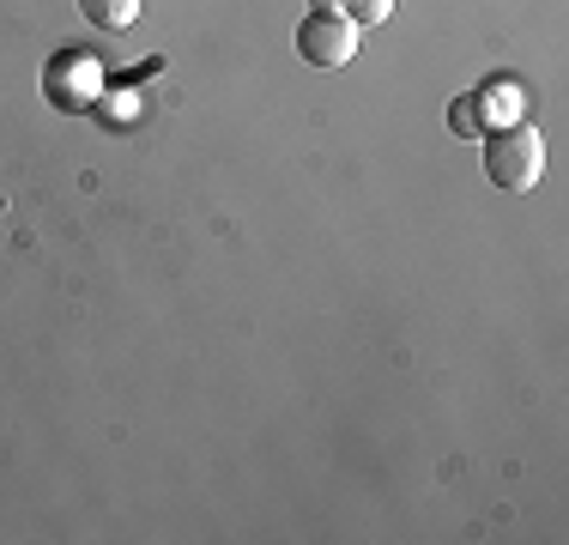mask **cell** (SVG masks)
<instances>
[{"label":"cell","mask_w":569,"mask_h":545,"mask_svg":"<svg viewBox=\"0 0 569 545\" xmlns=\"http://www.w3.org/2000/svg\"><path fill=\"white\" fill-rule=\"evenodd\" d=\"M479 146H485V176H491L503 195H533L539 170H546V146H539V133L527 128V121L479 133Z\"/></svg>","instance_id":"obj_1"},{"label":"cell","mask_w":569,"mask_h":545,"mask_svg":"<svg viewBox=\"0 0 569 545\" xmlns=\"http://www.w3.org/2000/svg\"><path fill=\"white\" fill-rule=\"evenodd\" d=\"M449 128L460 133V140H479V133H491V98H485V91H467V98H455Z\"/></svg>","instance_id":"obj_3"},{"label":"cell","mask_w":569,"mask_h":545,"mask_svg":"<svg viewBox=\"0 0 569 545\" xmlns=\"http://www.w3.org/2000/svg\"><path fill=\"white\" fill-rule=\"evenodd\" d=\"M340 12H346L351 24H388L395 0H340Z\"/></svg>","instance_id":"obj_5"},{"label":"cell","mask_w":569,"mask_h":545,"mask_svg":"<svg viewBox=\"0 0 569 545\" xmlns=\"http://www.w3.org/2000/svg\"><path fill=\"white\" fill-rule=\"evenodd\" d=\"M316 12H340V0H316Z\"/></svg>","instance_id":"obj_6"},{"label":"cell","mask_w":569,"mask_h":545,"mask_svg":"<svg viewBox=\"0 0 569 545\" xmlns=\"http://www.w3.org/2000/svg\"><path fill=\"white\" fill-rule=\"evenodd\" d=\"M79 12H86L98 31H128V24L140 19V0H79Z\"/></svg>","instance_id":"obj_4"},{"label":"cell","mask_w":569,"mask_h":545,"mask_svg":"<svg viewBox=\"0 0 569 545\" xmlns=\"http://www.w3.org/2000/svg\"><path fill=\"white\" fill-rule=\"evenodd\" d=\"M297 49H303L309 67H346L358 54V24L346 12H309L297 24Z\"/></svg>","instance_id":"obj_2"}]
</instances>
